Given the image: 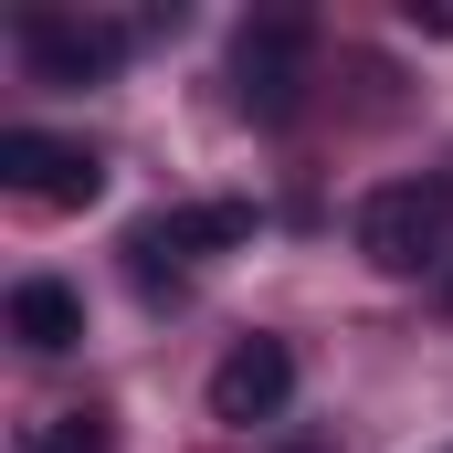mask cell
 I'll return each mask as SVG.
<instances>
[{"instance_id":"cell-1","label":"cell","mask_w":453,"mask_h":453,"mask_svg":"<svg viewBox=\"0 0 453 453\" xmlns=\"http://www.w3.org/2000/svg\"><path fill=\"white\" fill-rule=\"evenodd\" d=\"M358 253H369L380 274H433V264H453V180L443 169L380 180V190L358 201Z\"/></svg>"},{"instance_id":"cell-2","label":"cell","mask_w":453,"mask_h":453,"mask_svg":"<svg viewBox=\"0 0 453 453\" xmlns=\"http://www.w3.org/2000/svg\"><path fill=\"white\" fill-rule=\"evenodd\" d=\"M306 74H317V21L306 11H253L232 32V96H242V116L285 127L306 106Z\"/></svg>"},{"instance_id":"cell-3","label":"cell","mask_w":453,"mask_h":453,"mask_svg":"<svg viewBox=\"0 0 453 453\" xmlns=\"http://www.w3.org/2000/svg\"><path fill=\"white\" fill-rule=\"evenodd\" d=\"M232 242H253V201H180V211H148V222L127 232V274L158 296L201 253H232Z\"/></svg>"},{"instance_id":"cell-4","label":"cell","mask_w":453,"mask_h":453,"mask_svg":"<svg viewBox=\"0 0 453 453\" xmlns=\"http://www.w3.org/2000/svg\"><path fill=\"white\" fill-rule=\"evenodd\" d=\"M0 190H21L32 211H85L106 190V158L85 137H42V127H11L0 137Z\"/></svg>"},{"instance_id":"cell-5","label":"cell","mask_w":453,"mask_h":453,"mask_svg":"<svg viewBox=\"0 0 453 453\" xmlns=\"http://www.w3.org/2000/svg\"><path fill=\"white\" fill-rule=\"evenodd\" d=\"M21 64L32 85H106L127 64V32L96 11H21Z\"/></svg>"},{"instance_id":"cell-6","label":"cell","mask_w":453,"mask_h":453,"mask_svg":"<svg viewBox=\"0 0 453 453\" xmlns=\"http://www.w3.org/2000/svg\"><path fill=\"white\" fill-rule=\"evenodd\" d=\"M285 401H296V348H285V338H232L222 369H211V422L264 433Z\"/></svg>"},{"instance_id":"cell-7","label":"cell","mask_w":453,"mask_h":453,"mask_svg":"<svg viewBox=\"0 0 453 453\" xmlns=\"http://www.w3.org/2000/svg\"><path fill=\"white\" fill-rule=\"evenodd\" d=\"M11 338L32 348V358L85 348V296H74L64 274H21V285H11Z\"/></svg>"},{"instance_id":"cell-8","label":"cell","mask_w":453,"mask_h":453,"mask_svg":"<svg viewBox=\"0 0 453 453\" xmlns=\"http://www.w3.org/2000/svg\"><path fill=\"white\" fill-rule=\"evenodd\" d=\"M106 443H116L106 401H64V411H42V422H32V453H106Z\"/></svg>"},{"instance_id":"cell-9","label":"cell","mask_w":453,"mask_h":453,"mask_svg":"<svg viewBox=\"0 0 453 453\" xmlns=\"http://www.w3.org/2000/svg\"><path fill=\"white\" fill-rule=\"evenodd\" d=\"M411 32H433V42H453V0H411Z\"/></svg>"},{"instance_id":"cell-10","label":"cell","mask_w":453,"mask_h":453,"mask_svg":"<svg viewBox=\"0 0 453 453\" xmlns=\"http://www.w3.org/2000/svg\"><path fill=\"white\" fill-rule=\"evenodd\" d=\"M285 453H327V443H285Z\"/></svg>"},{"instance_id":"cell-11","label":"cell","mask_w":453,"mask_h":453,"mask_svg":"<svg viewBox=\"0 0 453 453\" xmlns=\"http://www.w3.org/2000/svg\"><path fill=\"white\" fill-rule=\"evenodd\" d=\"M443 453H453V443H443Z\"/></svg>"}]
</instances>
